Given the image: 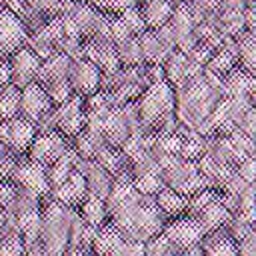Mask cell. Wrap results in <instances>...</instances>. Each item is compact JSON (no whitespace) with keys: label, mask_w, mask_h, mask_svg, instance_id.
Wrapping results in <instances>:
<instances>
[{"label":"cell","mask_w":256,"mask_h":256,"mask_svg":"<svg viewBox=\"0 0 256 256\" xmlns=\"http://www.w3.org/2000/svg\"><path fill=\"white\" fill-rule=\"evenodd\" d=\"M138 2H140V0H138Z\"/></svg>","instance_id":"cell-37"},{"label":"cell","mask_w":256,"mask_h":256,"mask_svg":"<svg viewBox=\"0 0 256 256\" xmlns=\"http://www.w3.org/2000/svg\"><path fill=\"white\" fill-rule=\"evenodd\" d=\"M162 68H164V80H168V82L176 88V86H180L182 82H186L190 76L200 74L204 66L192 62L182 50L174 48V50L166 56V60L162 62Z\"/></svg>","instance_id":"cell-11"},{"label":"cell","mask_w":256,"mask_h":256,"mask_svg":"<svg viewBox=\"0 0 256 256\" xmlns=\"http://www.w3.org/2000/svg\"><path fill=\"white\" fill-rule=\"evenodd\" d=\"M182 254L184 248L192 246V244H198L204 230L200 226V222L192 216V214H178V216H172L164 222L162 230H160Z\"/></svg>","instance_id":"cell-4"},{"label":"cell","mask_w":256,"mask_h":256,"mask_svg":"<svg viewBox=\"0 0 256 256\" xmlns=\"http://www.w3.org/2000/svg\"><path fill=\"white\" fill-rule=\"evenodd\" d=\"M144 254H150V256H166V254H180V250L162 234H154L150 236L148 240H144Z\"/></svg>","instance_id":"cell-26"},{"label":"cell","mask_w":256,"mask_h":256,"mask_svg":"<svg viewBox=\"0 0 256 256\" xmlns=\"http://www.w3.org/2000/svg\"><path fill=\"white\" fill-rule=\"evenodd\" d=\"M236 44V62L244 70L254 74L256 68V40H254V30H242L234 36Z\"/></svg>","instance_id":"cell-19"},{"label":"cell","mask_w":256,"mask_h":256,"mask_svg":"<svg viewBox=\"0 0 256 256\" xmlns=\"http://www.w3.org/2000/svg\"><path fill=\"white\" fill-rule=\"evenodd\" d=\"M18 158L20 156L14 150H10L4 142H0V178H10Z\"/></svg>","instance_id":"cell-31"},{"label":"cell","mask_w":256,"mask_h":256,"mask_svg":"<svg viewBox=\"0 0 256 256\" xmlns=\"http://www.w3.org/2000/svg\"><path fill=\"white\" fill-rule=\"evenodd\" d=\"M94 8L106 14H120L126 8H132L138 4V0H88Z\"/></svg>","instance_id":"cell-30"},{"label":"cell","mask_w":256,"mask_h":256,"mask_svg":"<svg viewBox=\"0 0 256 256\" xmlns=\"http://www.w3.org/2000/svg\"><path fill=\"white\" fill-rule=\"evenodd\" d=\"M154 200H156V206L160 208V212L166 216V218H172V216H178V214H184L186 212V202H188V196L186 194H180L168 186H162L156 194H154Z\"/></svg>","instance_id":"cell-20"},{"label":"cell","mask_w":256,"mask_h":256,"mask_svg":"<svg viewBox=\"0 0 256 256\" xmlns=\"http://www.w3.org/2000/svg\"><path fill=\"white\" fill-rule=\"evenodd\" d=\"M194 218L200 222V226H202L204 232H210V230H216V228H220V226H226L228 220L232 218V212L224 206L222 196H218V198H214L212 202H208Z\"/></svg>","instance_id":"cell-17"},{"label":"cell","mask_w":256,"mask_h":256,"mask_svg":"<svg viewBox=\"0 0 256 256\" xmlns=\"http://www.w3.org/2000/svg\"><path fill=\"white\" fill-rule=\"evenodd\" d=\"M160 178H162L164 186H168L180 194H186V196H190L198 188L206 186L204 178L200 176L196 160L182 158L180 154H172L160 162Z\"/></svg>","instance_id":"cell-2"},{"label":"cell","mask_w":256,"mask_h":256,"mask_svg":"<svg viewBox=\"0 0 256 256\" xmlns=\"http://www.w3.org/2000/svg\"><path fill=\"white\" fill-rule=\"evenodd\" d=\"M68 80H70V86H72L74 94L88 96V94L100 90L102 70L88 58H74Z\"/></svg>","instance_id":"cell-9"},{"label":"cell","mask_w":256,"mask_h":256,"mask_svg":"<svg viewBox=\"0 0 256 256\" xmlns=\"http://www.w3.org/2000/svg\"><path fill=\"white\" fill-rule=\"evenodd\" d=\"M70 148V138L64 136L62 132H58L56 128H44L38 130L26 150V156L48 166L52 164L56 158H60L66 150Z\"/></svg>","instance_id":"cell-3"},{"label":"cell","mask_w":256,"mask_h":256,"mask_svg":"<svg viewBox=\"0 0 256 256\" xmlns=\"http://www.w3.org/2000/svg\"><path fill=\"white\" fill-rule=\"evenodd\" d=\"M86 194H88V190H86V180H84L82 170H78V168H74V170L70 172V176H68L64 182L52 186L50 192H48V196H52V198L58 200L60 204L74 206V208L82 202V198H84Z\"/></svg>","instance_id":"cell-12"},{"label":"cell","mask_w":256,"mask_h":256,"mask_svg":"<svg viewBox=\"0 0 256 256\" xmlns=\"http://www.w3.org/2000/svg\"><path fill=\"white\" fill-rule=\"evenodd\" d=\"M200 248H202V254H212V256H236L238 254L236 242L228 234L226 226L204 232L200 238Z\"/></svg>","instance_id":"cell-14"},{"label":"cell","mask_w":256,"mask_h":256,"mask_svg":"<svg viewBox=\"0 0 256 256\" xmlns=\"http://www.w3.org/2000/svg\"><path fill=\"white\" fill-rule=\"evenodd\" d=\"M124 238L126 236L110 220H106L100 226H96V234L92 240V252L94 254H120Z\"/></svg>","instance_id":"cell-15"},{"label":"cell","mask_w":256,"mask_h":256,"mask_svg":"<svg viewBox=\"0 0 256 256\" xmlns=\"http://www.w3.org/2000/svg\"><path fill=\"white\" fill-rule=\"evenodd\" d=\"M16 192V182L10 178H0V206L8 208Z\"/></svg>","instance_id":"cell-34"},{"label":"cell","mask_w":256,"mask_h":256,"mask_svg":"<svg viewBox=\"0 0 256 256\" xmlns=\"http://www.w3.org/2000/svg\"><path fill=\"white\" fill-rule=\"evenodd\" d=\"M236 248H238L240 256H256V230H252L244 238H240L236 242Z\"/></svg>","instance_id":"cell-33"},{"label":"cell","mask_w":256,"mask_h":256,"mask_svg":"<svg viewBox=\"0 0 256 256\" xmlns=\"http://www.w3.org/2000/svg\"><path fill=\"white\" fill-rule=\"evenodd\" d=\"M24 254V244L20 232H10L0 236V256H16Z\"/></svg>","instance_id":"cell-28"},{"label":"cell","mask_w":256,"mask_h":256,"mask_svg":"<svg viewBox=\"0 0 256 256\" xmlns=\"http://www.w3.org/2000/svg\"><path fill=\"white\" fill-rule=\"evenodd\" d=\"M20 110V88L12 82L0 86V120L18 116Z\"/></svg>","instance_id":"cell-22"},{"label":"cell","mask_w":256,"mask_h":256,"mask_svg":"<svg viewBox=\"0 0 256 256\" xmlns=\"http://www.w3.org/2000/svg\"><path fill=\"white\" fill-rule=\"evenodd\" d=\"M8 82H10V62H8V56H4L0 58V86Z\"/></svg>","instance_id":"cell-35"},{"label":"cell","mask_w":256,"mask_h":256,"mask_svg":"<svg viewBox=\"0 0 256 256\" xmlns=\"http://www.w3.org/2000/svg\"><path fill=\"white\" fill-rule=\"evenodd\" d=\"M132 184L140 194H156L164 184L160 178V172H148V174H140V176H132Z\"/></svg>","instance_id":"cell-27"},{"label":"cell","mask_w":256,"mask_h":256,"mask_svg":"<svg viewBox=\"0 0 256 256\" xmlns=\"http://www.w3.org/2000/svg\"><path fill=\"white\" fill-rule=\"evenodd\" d=\"M118 16L122 18V22L128 26V30H130L132 34H140V32L146 28V24H144V18H142V14H140L138 4H136V6H132V8L122 10Z\"/></svg>","instance_id":"cell-29"},{"label":"cell","mask_w":256,"mask_h":256,"mask_svg":"<svg viewBox=\"0 0 256 256\" xmlns=\"http://www.w3.org/2000/svg\"><path fill=\"white\" fill-rule=\"evenodd\" d=\"M8 62H10V82L18 88H24L32 80H36L42 58L28 44H24L8 54Z\"/></svg>","instance_id":"cell-5"},{"label":"cell","mask_w":256,"mask_h":256,"mask_svg":"<svg viewBox=\"0 0 256 256\" xmlns=\"http://www.w3.org/2000/svg\"><path fill=\"white\" fill-rule=\"evenodd\" d=\"M176 0H140L138 8L144 18L146 28H158L164 22H168Z\"/></svg>","instance_id":"cell-18"},{"label":"cell","mask_w":256,"mask_h":256,"mask_svg":"<svg viewBox=\"0 0 256 256\" xmlns=\"http://www.w3.org/2000/svg\"><path fill=\"white\" fill-rule=\"evenodd\" d=\"M10 180H14L18 186H24L28 190H34L40 196H46L50 192V182H48V174H46V166L28 158L26 154L18 158Z\"/></svg>","instance_id":"cell-6"},{"label":"cell","mask_w":256,"mask_h":256,"mask_svg":"<svg viewBox=\"0 0 256 256\" xmlns=\"http://www.w3.org/2000/svg\"><path fill=\"white\" fill-rule=\"evenodd\" d=\"M222 96H254V74L242 66H234L222 76Z\"/></svg>","instance_id":"cell-13"},{"label":"cell","mask_w":256,"mask_h":256,"mask_svg":"<svg viewBox=\"0 0 256 256\" xmlns=\"http://www.w3.org/2000/svg\"><path fill=\"white\" fill-rule=\"evenodd\" d=\"M136 36H138V42H140V48H142L144 62H148V64H162L166 60V56L174 50L156 34L154 28H144Z\"/></svg>","instance_id":"cell-16"},{"label":"cell","mask_w":256,"mask_h":256,"mask_svg":"<svg viewBox=\"0 0 256 256\" xmlns=\"http://www.w3.org/2000/svg\"><path fill=\"white\" fill-rule=\"evenodd\" d=\"M38 132L36 124L22 118L14 116L8 120H0V142H4L10 150H14L18 156H24L34 134Z\"/></svg>","instance_id":"cell-7"},{"label":"cell","mask_w":256,"mask_h":256,"mask_svg":"<svg viewBox=\"0 0 256 256\" xmlns=\"http://www.w3.org/2000/svg\"><path fill=\"white\" fill-rule=\"evenodd\" d=\"M78 214L82 216V220L90 226H100L102 222L108 220V212H106V204L104 198H98L94 194H86L82 198V202L76 206Z\"/></svg>","instance_id":"cell-21"},{"label":"cell","mask_w":256,"mask_h":256,"mask_svg":"<svg viewBox=\"0 0 256 256\" xmlns=\"http://www.w3.org/2000/svg\"><path fill=\"white\" fill-rule=\"evenodd\" d=\"M76 2H86V0H76Z\"/></svg>","instance_id":"cell-36"},{"label":"cell","mask_w":256,"mask_h":256,"mask_svg":"<svg viewBox=\"0 0 256 256\" xmlns=\"http://www.w3.org/2000/svg\"><path fill=\"white\" fill-rule=\"evenodd\" d=\"M136 108L144 132H156L158 124L174 112V86L164 78L148 84L136 98Z\"/></svg>","instance_id":"cell-1"},{"label":"cell","mask_w":256,"mask_h":256,"mask_svg":"<svg viewBox=\"0 0 256 256\" xmlns=\"http://www.w3.org/2000/svg\"><path fill=\"white\" fill-rule=\"evenodd\" d=\"M72 0H24V6L50 18V16H58V14H64L68 10Z\"/></svg>","instance_id":"cell-24"},{"label":"cell","mask_w":256,"mask_h":256,"mask_svg":"<svg viewBox=\"0 0 256 256\" xmlns=\"http://www.w3.org/2000/svg\"><path fill=\"white\" fill-rule=\"evenodd\" d=\"M52 108H54V104L50 102L44 86L38 80H32L24 88H20V110H18V116L38 124L44 116H48V112Z\"/></svg>","instance_id":"cell-8"},{"label":"cell","mask_w":256,"mask_h":256,"mask_svg":"<svg viewBox=\"0 0 256 256\" xmlns=\"http://www.w3.org/2000/svg\"><path fill=\"white\" fill-rule=\"evenodd\" d=\"M114 46H116V54H118V60L122 66H138L144 62L138 36H130V38H126Z\"/></svg>","instance_id":"cell-23"},{"label":"cell","mask_w":256,"mask_h":256,"mask_svg":"<svg viewBox=\"0 0 256 256\" xmlns=\"http://www.w3.org/2000/svg\"><path fill=\"white\" fill-rule=\"evenodd\" d=\"M28 30L22 18L6 6H0V46L6 54L14 52L16 48L24 46L28 40Z\"/></svg>","instance_id":"cell-10"},{"label":"cell","mask_w":256,"mask_h":256,"mask_svg":"<svg viewBox=\"0 0 256 256\" xmlns=\"http://www.w3.org/2000/svg\"><path fill=\"white\" fill-rule=\"evenodd\" d=\"M42 86H44V90H46V94H48V98H50V102H52L54 106L62 104L64 100H68V98L74 94V92H72V86H70V80H68V78L48 80V82H44Z\"/></svg>","instance_id":"cell-25"},{"label":"cell","mask_w":256,"mask_h":256,"mask_svg":"<svg viewBox=\"0 0 256 256\" xmlns=\"http://www.w3.org/2000/svg\"><path fill=\"white\" fill-rule=\"evenodd\" d=\"M236 174L242 176L246 182H252L254 184V176H256V162H254V156H244L236 162L234 166Z\"/></svg>","instance_id":"cell-32"}]
</instances>
